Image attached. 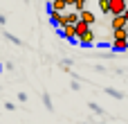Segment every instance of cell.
<instances>
[{
    "instance_id": "obj_1",
    "label": "cell",
    "mask_w": 128,
    "mask_h": 124,
    "mask_svg": "<svg viewBox=\"0 0 128 124\" xmlns=\"http://www.w3.org/2000/svg\"><path fill=\"white\" fill-rule=\"evenodd\" d=\"M128 9V0H110V16H124Z\"/></svg>"
},
{
    "instance_id": "obj_2",
    "label": "cell",
    "mask_w": 128,
    "mask_h": 124,
    "mask_svg": "<svg viewBox=\"0 0 128 124\" xmlns=\"http://www.w3.org/2000/svg\"><path fill=\"white\" fill-rule=\"evenodd\" d=\"M50 20H52V25H54L58 32L65 27V14H58V11H50Z\"/></svg>"
},
{
    "instance_id": "obj_3",
    "label": "cell",
    "mask_w": 128,
    "mask_h": 124,
    "mask_svg": "<svg viewBox=\"0 0 128 124\" xmlns=\"http://www.w3.org/2000/svg\"><path fill=\"white\" fill-rule=\"evenodd\" d=\"M70 7H68V2L65 0H50V5H47V11H58V14H65Z\"/></svg>"
},
{
    "instance_id": "obj_4",
    "label": "cell",
    "mask_w": 128,
    "mask_h": 124,
    "mask_svg": "<svg viewBox=\"0 0 128 124\" xmlns=\"http://www.w3.org/2000/svg\"><path fill=\"white\" fill-rule=\"evenodd\" d=\"M79 18H81V23H86V25H90V27L97 23V16H94V11H90V9L79 11Z\"/></svg>"
},
{
    "instance_id": "obj_5",
    "label": "cell",
    "mask_w": 128,
    "mask_h": 124,
    "mask_svg": "<svg viewBox=\"0 0 128 124\" xmlns=\"http://www.w3.org/2000/svg\"><path fill=\"white\" fill-rule=\"evenodd\" d=\"M61 36L68 38V41H79V36H76V25H65V27L61 29Z\"/></svg>"
},
{
    "instance_id": "obj_6",
    "label": "cell",
    "mask_w": 128,
    "mask_h": 124,
    "mask_svg": "<svg viewBox=\"0 0 128 124\" xmlns=\"http://www.w3.org/2000/svg\"><path fill=\"white\" fill-rule=\"evenodd\" d=\"M126 27H128V23L124 16H112L110 18V29H126Z\"/></svg>"
},
{
    "instance_id": "obj_7",
    "label": "cell",
    "mask_w": 128,
    "mask_h": 124,
    "mask_svg": "<svg viewBox=\"0 0 128 124\" xmlns=\"http://www.w3.org/2000/svg\"><path fill=\"white\" fill-rule=\"evenodd\" d=\"M110 41H128V27L126 29H112Z\"/></svg>"
},
{
    "instance_id": "obj_8",
    "label": "cell",
    "mask_w": 128,
    "mask_h": 124,
    "mask_svg": "<svg viewBox=\"0 0 128 124\" xmlns=\"http://www.w3.org/2000/svg\"><path fill=\"white\" fill-rule=\"evenodd\" d=\"M94 38H97V36H94V32L90 29V32H86L83 36H79V43H81V45H94Z\"/></svg>"
},
{
    "instance_id": "obj_9",
    "label": "cell",
    "mask_w": 128,
    "mask_h": 124,
    "mask_svg": "<svg viewBox=\"0 0 128 124\" xmlns=\"http://www.w3.org/2000/svg\"><path fill=\"white\" fill-rule=\"evenodd\" d=\"M81 18H79V11H65V25H76Z\"/></svg>"
},
{
    "instance_id": "obj_10",
    "label": "cell",
    "mask_w": 128,
    "mask_h": 124,
    "mask_svg": "<svg viewBox=\"0 0 128 124\" xmlns=\"http://www.w3.org/2000/svg\"><path fill=\"white\" fill-rule=\"evenodd\" d=\"M110 47L115 52H124V50H128V41H110Z\"/></svg>"
},
{
    "instance_id": "obj_11",
    "label": "cell",
    "mask_w": 128,
    "mask_h": 124,
    "mask_svg": "<svg viewBox=\"0 0 128 124\" xmlns=\"http://www.w3.org/2000/svg\"><path fill=\"white\" fill-rule=\"evenodd\" d=\"M90 29H92L90 25H86V23H81V20L76 23V36H83V34H86V32H90Z\"/></svg>"
},
{
    "instance_id": "obj_12",
    "label": "cell",
    "mask_w": 128,
    "mask_h": 124,
    "mask_svg": "<svg viewBox=\"0 0 128 124\" xmlns=\"http://www.w3.org/2000/svg\"><path fill=\"white\" fill-rule=\"evenodd\" d=\"M99 11L101 14H110V0H99Z\"/></svg>"
},
{
    "instance_id": "obj_13",
    "label": "cell",
    "mask_w": 128,
    "mask_h": 124,
    "mask_svg": "<svg viewBox=\"0 0 128 124\" xmlns=\"http://www.w3.org/2000/svg\"><path fill=\"white\" fill-rule=\"evenodd\" d=\"M106 93H108L110 97H117V99H124V93H119V90H115V88H106Z\"/></svg>"
},
{
    "instance_id": "obj_14",
    "label": "cell",
    "mask_w": 128,
    "mask_h": 124,
    "mask_svg": "<svg viewBox=\"0 0 128 124\" xmlns=\"http://www.w3.org/2000/svg\"><path fill=\"white\" fill-rule=\"evenodd\" d=\"M86 2H88V0H76L72 9H74V11H83V9H86Z\"/></svg>"
},
{
    "instance_id": "obj_15",
    "label": "cell",
    "mask_w": 128,
    "mask_h": 124,
    "mask_svg": "<svg viewBox=\"0 0 128 124\" xmlns=\"http://www.w3.org/2000/svg\"><path fill=\"white\" fill-rule=\"evenodd\" d=\"M90 106V111H94V113H99V115H104V108L99 106V104H88Z\"/></svg>"
},
{
    "instance_id": "obj_16",
    "label": "cell",
    "mask_w": 128,
    "mask_h": 124,
    "mask_svg": "<svg viewBox=\"0 0 128 124\" xmlns=\"http://www.w3.org/2000/svg\"><path fill=\"white\" fill-rule=\"evenodd\" d=\"M43 102H45L47 108H52V99H50V95H43Z\"/></svg>"
},
{
    "instance_id": "obj_17",
    "label": "cell",
    "mask_w": 128,
    "mask_h": 124,
    "mask_svg": "<svg viewBox=\"0 0 128 124\" xmlns=\"http://www.w3.org/2000/svg\"><path fill=\"white\" fill-rule=\"evenodd\" d=\"M124 18H126V23H128V9H126V11H124Z\"/></svg>"
},
{
    "instance_id": "obj_18",
    "label": "cell",
    "mask_w": 128,
    "mask_h": 124,
    "mask_svg": "<svg viewBox=\"0 0 128 124\" xmlns=\"http://www.w3.org/2000/svg\"><path fill=\"white\" fill-rule=\"evenodd\" d=\"M99 124H104V122H99Z\"/></svg>"
}]
</instances>
